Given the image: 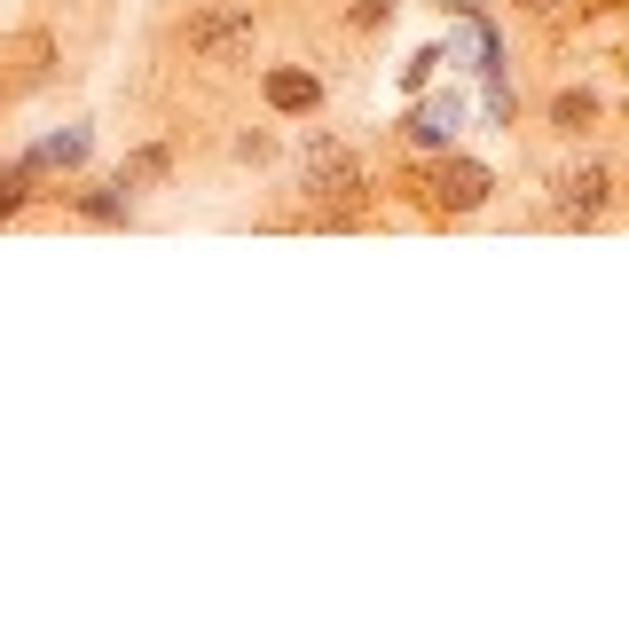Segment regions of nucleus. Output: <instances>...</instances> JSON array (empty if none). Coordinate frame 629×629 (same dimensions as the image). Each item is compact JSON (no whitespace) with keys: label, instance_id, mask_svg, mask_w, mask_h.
Returning a JSON list of instances; mask_svg holds the SVG:
<instances>
[{"label":"nucleus","instance_id":"f257e3e1","mask_svg":"<svg viewBox=\"0 0 629 629\" xmlns=\"http://www.w3.org/2000/svg\"><path fill=\"white\" fill-rule=\"evenodd\" d=\"M480 197H488V165H473V158H449L433 174V205H449V213H473Z\"/></svg>","mask_w":629,"mask_h":629},{"label":"nucleus","instance_id":"f03ea898","mask_svg":"<svg viewBox=\"0 0 629 629\" xmlns=\"http://www.w3.org/2000/svg\"><path fill=\"white\" fill-rule=\"evenodd\" d=\"M307 189H315V197H354V189H362V165H354L347 150L315 142V150H307Z\"/></svg>","mask_w":629,"mask_h":629},{"label":"nucleus","instance_id":"7ed1b4c3","mask_svg":"<svg viewBox=\"0 0 629 629\" xmlns=\"http://www.w3.org/2000/svg\"><path fill=\"white\" fill-rule=\"evenodd\" d=\"M606 197H614V174H606V165L558 174V205H567V213H606Z\"/></svg>","mask_w":629,"mask_h":629},{"label":"nucleus","instance_id":"20e7f679","mask_svg":"<svg viewBox=\"0 0 629 629\" xmlns=\"http://www.w3.org/2000/svg\"><path fill=\"white\" fill-rule=\"evenodd\" d=\"M315 95H323V87H315L307 72H268V103H276V111H315Z\"/></svg>","mask_w":629,"mask_h":629},{"label":"nucleus","instance_id":"39448f33","mask_svg":"<svg viewBox=\"0 0 629 629\" xmlns=\"http://www.w3.org/2000/svg\"><path fill=\"white\" fill-rule=\"evenodd\" d=\"M551 118H558V126H567V135H582V126H590V118H599V103H590V95L575 87V95H558V103H551Z\"/></svg>","mask_w":629,"mask_h":629},{"label":"nucleus","instance_id":"423d86ee","mask_svg":"<svg viewBox=\"0 0 629 629\" xmlns=\"http://www.w3.org/2000/svg\"><path fill=\"white\" fill-rule=\"evenodd\" d=\"M456 135V103H425L417 111V142H449Z\"/></svg>","mask_w":629,"mask_h":629}]
</instances>
